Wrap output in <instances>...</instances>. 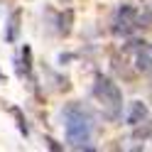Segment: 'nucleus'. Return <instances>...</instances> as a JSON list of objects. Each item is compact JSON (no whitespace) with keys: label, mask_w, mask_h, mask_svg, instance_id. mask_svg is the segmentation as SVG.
I'll return each instance as SVG.
<instances>
[{"label":"nucleus","mask_w":152,"mask_h":152,"mask_svg":"<svg viewBox=\"0 0 152 152\" xmlns=\"http://www.w3.org/2000/svg\"><path fill=\"white\" fill-rule=\"evenodd\" d=\"M137 17H140V27H150L152 25V7L147 5L145 12H137Z\"/></svg>","instance_id":"obj_10"},{"label":"nucleus","mask_w":152,"mask_h":152,"mask_svg":"<svg viewBox=\"0 0 152 152\" xmlns=\"http://www.w3.org/2000/svg\"><path fill=\"white\" fill-rule=\"evenodd\" d=\"M20 10H15L12 15H10V20H7V30H5V39L7 42H17V34H20Z\"/></svg>","instance_id":"obj_6"},{"label":"nucleus","mask_w":152,"mask_h":152,"mask_svg":"<svg viewBox=\"0 0 152 152\" xmlns=\"http://www.w3.org/2000/svg\"><path fill=\"white\" fill-rule=\"evenodd\" d=\"M12 113H15V115H17V120H20V130H22V135H27V132H30V128H27V123H25V118H22V113L17 110V108H15Z\"/></svg>","instance_id":"obj_11"},{"label":"nucleus","mask_w":152,"mask_h":152,"mask_svg":"<svg viewBox=\"0 0 152 152\" xmlns=\"http://www.w3.org/2000/svg\"><path fill=\"white\" fill-rule=\"evenodd\" d=\"M135 69L142 74L152 71V44L137 42V52H135Z\"/></svg>","instance_id":"obj_4"},{"label":"nucleus","mask_w":152,"mask_h":152,"mask_svg":"<svg viewBox=\"0 0 152 152\" xmlns=\"http://www.w3.org/2000/svg\"><path fill=\"white\" fill-rule=\"evenodd\" d=\"M69 25H71V10H66V12L59 17V32H61V34H69V30H71Z\"/></svg>","instance_id":"obj_9"},{"label":"nucleus","mask_w":152,"mask_h":152,"mask_svg":"<svg viewBox=\"0 0 152 152\" xmlns=\"http://www.w3.org/2000/svg\"><path fill=\"white\" fill-rule=\"evenodd\" d=\"M20 76H30L32 74V49L30 47H22V64L17 66Z\"/></svg>","instance_id":"obj_8"},{"label":"nucleus","mask_w":152,"mask_h":152,"mask_svg":"<svg viewBox=\"0 0 152 152\" xmlns=\"http://www.w3.org/2000/svg\"><path fill=\"white\" fill-rule=\"evenodd\" d=\"M140 27V17H137V10L132 5H120L115 12H113V20H110V30L113 34L118 37H130Z\"/></svg>","instance_id":"obj_3"},{"label":"nucleus","mask_w":152,"mask_h":152,"mask_svg":"<svg viewBox=\"0 0 152 152\" xmlns=\"http://www.w3.org/2000/svg\"><path fill=\"white\" fill-rule=\"evenodd\" d=\"M145 118H150V110H147V106L142 101H132L130 103V108H128V113H125V123L130 128H135L137 123H142Z\"/></svg>","instance_id":"obj_5"},{"label":"nucleus","mask_w":152,"mask_h":152,"mask_svg":"<svg viewBox=\"0 0 152 152\" xmlns=\"http://www.w3.org/2000/svg\"><path fill=\"white\" fill-rule=\"evenodd\" d=\"M64 120H66V140L71 142V147H86V142H91V130L93 123L88 110L81 103H69L64 108Z\"/></svg>","instance_id":"obj_1"},{"label":"nucleus","mask_w":152,"mask_h":152,"mask_svg":"<svg viewBox=\"0 0 152 152\" xmlns=\"http://www.w3.org/2000/svg\"><path fill=\"white\" fill-rule=\"evenodd\" d=\"M93 96L98 98L101 108H103V115L108 120H118L120 113H123V93L118 88V83H113L108 76L96 74L93 79Z\"/></svg>","instance_id":"obj_2"},{"label":"nucleus","mask_w":152,"mask_h":152,"mask_svg":"<svg viewBox=\"0 0 152 152\" xmlns=\"http://www.w3.org/2000/svg\"><path fill=\"white\" fill-rule=\"evenodd\" d=\"M132 137L135 140H150L152 137V118H145L142 123H137L132 128Z\"/></svg>","instance_id":"obj_7"}]
</instances>
